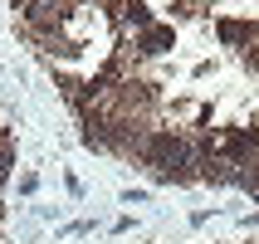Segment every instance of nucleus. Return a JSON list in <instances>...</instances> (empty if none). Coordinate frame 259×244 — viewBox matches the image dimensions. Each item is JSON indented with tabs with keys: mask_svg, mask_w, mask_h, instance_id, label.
Here are the masks:
<instances>
[{
	"mask_svg": "<svg viewBox=\"0 0 259 244\" xmlns=\"http://www.w3.org/2000/svg\"><path fill=\"white\" fill-rule=\"evenodd\" d=\"M254 142H259L254 127H249V132H235V137H230V152H245V147H254Z\"/></svg>",
	"mask_w": 259,
	"mask_h": 244,
	"instance_id": "7ed1b4c3",
	"label": "nucleus"
},
{
	"mask_svg": "<svg viewBox=\"0 0 259 244\" xmlns=\"http://www.w3.org/2000/svg\"><path fill=\"white\" fill-rule=\"evenodd\" d=\"M166 49H171V29H147L142 34V54H166Z\"/></svg>",
	"mask_w": 259,
	"mask_h": 244,
	"instance_id": "f03ea898",
	"label": "nucleus"
},
{
	"mask_svg": "<svg viewBox=\"0 0 259 244\" xmlns=\"http://www.w3.org/2000/svg\"><path fill=\"white\" fill-rule=\"evenodd\" d=\"M127 20H132V25H147V20H152V15H147L142 5H137V0H132V5H127Z\"/></svg>",
	"mask_w": 259,
	"mask_h": 244,
	"instance_id": "423d86ee",
	"label": "nucleus"
},
{
	"mask_svg": "<svg viewBox=\"0 0 259 244\" xmlns=\"http://www.w3.org/2000/svg\"><path fill=\"white\" fill-rule=\"evenodd\" d=\"M5 161H10V152H5V147H0V176H5Z\"/></svg>",
	"mask_w": 259,
	"mask_h": 244,
	"instance_id": "0eeeda50",
	"label": "nucleus"
},
{
	"mask_svg": "<svg viewBox=\"0 0 259 244\" xmlns=\"http://www.w3.org/2000/svg\"><path fill=\"white\" fill-rule=\"evenodd\" d=\"M29 15H34V25H49V20H54V5H49V0H39Z\"/></svg>",
	"mask_w": 259,
	"mask_h": 244,
	"instance_id": "20e7f679",
	"label": "nucleus"
},
{
	"mask_svg": "<svg viewBox=\"0 0 259 244\" xmlns=\"http://www.w3.org/2000/svg\"><path fill=\"white\" fill-rule=\"evenodd\" d=\"M147 157L157 161L161 181H191V171H186V147L176 142V137H152V142H147Z\"/></svg>",
	"mask_w": 259,
	"mask_h": 244,
	"instance_id": "f257e3e1",
	"label": "nucleus"
},
{
	"mask_svg": "<svg viewBox=\"0 0 259 244\" xmlns=\"http://www.w3.org/2000/svg\"><path fill=\"white\" fill-rule=\"evenodd\" d=\"M245 34H249L245 25H220V39H230V44H240V39H245Z\"/></svg>",
	"mask_w": 259,
	"mask_h": 244,
	"instance_id": "39448f33",
	"label": "nucleus"
}]
</instances>
